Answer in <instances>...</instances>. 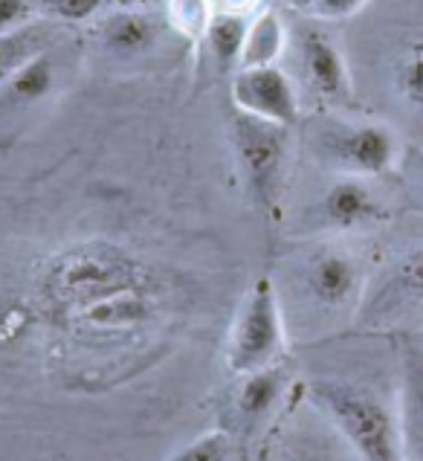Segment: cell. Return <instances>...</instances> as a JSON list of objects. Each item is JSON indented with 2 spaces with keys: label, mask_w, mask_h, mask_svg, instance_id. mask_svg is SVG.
I'll list each match as a JSON object with an SVG mask.
<instances>
[{
  "label": "cell",
  "mask_w": 423,
  "mask_h": 461,
  "mask_svg": "<svg viewBox=\"0 0 423 461\" xmlns=\"http://www.w3.org/2000/svg\"><path fill=\"white\" fill-rule=\"evenodd\" d=\"M290 4H293L296 9H310V6H313V0H290Z\"/></svg>",
  "instance_id": "83f0119b"
},
{
  "label": "cell",
  "mask_w": 423,
  "mask_h": 461,
  "mask_svg": "<svg viewBox=\"0 0 423 461\" xmlns=\"http://www.w3.org/2000/svg\"><path fill=\"white\" fill-rule=\"evenodd\" d=\"M310 398L330 415L363 461H403L400 403L392 410L374 389L330 377L316 380Z\"/></svg>",
  "instance_id": "7a4b0ae2"
},
{
  "label": "cell",
  "mask_w": 423,
  "mask_h": 461,
  "mask_svg": "<svg viewBox=\"0 0 423 461\" xmlns=\"http://www.w3.org/2000/svg\"><path fill=\"white\" fill-rule=\"evenodd\" d=\"M116 9H154L160 4H168V0H111Z\"/></svg>",
  "instance_id": "4316f807"
},
{
  "label": "cell",
  "mask_w": 423,
  "mask_h": 461,
  "mask_svg": "<svg viewBox=\"0 0 423 461\" xmlns=\"http://www.w3.org/2000/svg\"><path fill=\"white\" fill-rule=\"evenodd\" d=\"M365 4L368 0H313L310 12L322 21H342V18L356 15Z\"/></svg>",
  "instance_id": "cb8c5ba5"
},
{
  "label": "cell",
  "mask_w": 423,
  "mask_h": 461,
  "mask_svg": "<svg viewBox=\"0 0 423 461\" xmlns=\"http://www.w3.org/2000/svg\"><path fill=\"white\" fill-rule=\"evenodd\" d=\"M287 142L290 128L258 120V116H249L244 111L232 113V146L238 166H241L247 189L253 194V203L258 209H267V212L279 197L287 163Z\"/></svg>",
  "instance_id": "277c9868"
},
{
  "label": "cell",
  "mask_w": 423,
  "mask_h": 461,
  "mask_svg": "<svg viewBox=\"0 0 423 461\" xmlns=\"http://www.w3.org/2000/svg\"><path fill=\"white\" fill-rule=\"evenodd\" d=\"M47 15L68 21V23H82L87 18H94L102 9L104 0H38Z\"/></svg>",
  "instance_id": "7402d4cb"
},
{
  "label": "cell",
  "mask_w": 423,
  "mask_h": 461,
  "mask_svg": "<svg viewBox=\"0 0 423 461\" xmlns=\"http://www.w3.org/2000/svg\"><path fill=\"white\" fill-rule=\"evenodd\" d=\"M41 287L52 305L70 316L116 294L145 291L148 273L125 249L108 241H85L50 261Z\"/></svg>",
  "instance_id": "6da1fadb"
},
{
  "label": "cell",
  "mask_w": 423,
  "mask_h": 461,
  "mask_svg": "<svg viewBox=\"0 0 423 461\" xmlns=\"http://www.w3.org/2000/svg\"><path fill=\"white\" fill-rule=\"evenodd\" d=\"M320 160L348 177H382L400 160V146L394 131L382 122H342L330 120L316 134Z\"/></svg>",
  "instance_id": "3957f363"
},
{
  "label": "cell",
  "mask_w": 423,
  "mask_h": 461,
  "mask_svg": "<svg viewBox=\"0 0 423 461\" xmlns=\"http://www.w3.org/2000/svg\"><path fill=\"white\" fill-rule=\"evenodd\" d=\"M38 0H0V32L21 30L32 21Z\"/></svg>",
  "instance_id": "603a6c76"
},
{
  "label": "cell",
  "mask_w": 423,
  "mask_h": 461,
  "mask_svg": "<svg viewBox=\"0 0 423 461\" xmlns=\"http://www.w3.org/2000/svg\"><path fill=\"white\" fill-rule=\"evenodd\" d=\"M44 30L26 23L21 30L0 32V85H6L26 61L44 52Z\"/></svg>",
  "instance_id": "d6986e66"
},
{
  "label": "cell",
  "mask_w": 423,
  "mask_h": 461,
  "mask_svg": "<svg viewBox=\"0 0 423 461\" xmlns=\"http://www.w3.org/2000/svg\"><path fill=\"white\" fill-rule=\"evenodd\" d=\"M299 56L305 82L316 96L325 102H346L351 96L348 64L330 35L322 30H305L299 41Z\"/></svg>",
  "instance_id": "30bf717a"
},
{
  "label": "cell",
  "mask_w": 423,
  "mask_h": 461,
  "mask_svg": "<svg viewBox=\"0 0 423 461\" xmlns=\"http://www.w3.org/2000/svg\"><path fill=\"white\" fill-rule=\"evenodd\" d=\"M284 386V372L279 366H267L258 368V372H249L247 380L238 392V410L244 418H261L273 410V403L279 401Z\"/></svg>",
  "instance_id": "e0dca14e"
},
{
  "label": "cell",
  "mask_w": 423,
  "mask_h": 461,
  "mask_svg": "<svg viewBox=\"0 0 423 461\" xmlns=\"http://www.w3.org/2000/svg\"><path fill=\"white\" fill-rule=\"evenodd\" d=\"M160 23L148 15V9H116L99 26L102 44L113 56H140L154 47Z\"/></svg>",
  "instance_id": "7c38bea8"
},
{
  "label": "cell",
  "mask_w": 423,
  "mask_h": 461,
  "mask_svg": "<svg viewBox=\"0 0 423 461\" xmlns=\"http://www.w3.org/2000/svg\"><path fill=\"white\" fill-rule=\"evenodd\" d=\"M232 104L258 120L293 128L299 122V96L293 82L270 64V68H241L232 78Z\"/></svg>",
  "instance_id": "52a82bcc"
},
{
  "label": "cell",
  "mask_w": 423,
  "mask_h": 461,
  "mask_svg": "<svg viewBox=\"0 0 423 461\" xmlns=\"http://www.w3.org/2000/svg\"><path fill=\"white\" fill-rule=\"evenodd\" d=\"M305 291L313 305L325 311H342L354 305L363 291V267L351 249L322 247L305 265Z\"/></svg>",
  "instance_id": "9c48e42d"
},
{
  "label": "cell",
  "mask_w": 423,
  "mask_h": 461,
  "mask_svg": "<svg viewBox=\"0 0 423 461\" xmlns=\"http://www.w3.org/2000/svg\"><path fill=\"white\" fill-rule=\"evenodd\" d=\"M420 346H423V325H420Z\"/></svg>",
  "instance_id": "f1b7e54d"
},
{
  "label": "cell",
  "mask_w": 423,
  "mask_h": 461,
  "mask_svg": "<svg viewBox=\"0 0 423 461\" xmlns=\"http://www.w3.org/2000/svg\"><path fill=\"white\" fill-rule=\"evenodd\" d=\"M215 15V0H168V21L171 26L197 41L206 35V26Z\"/></svg>",
  "instance_id": "ffe728a7"
},
{
  "label": "cell",
  "mask_w": 423,
  "mask_h": 461,
  "mask_svg": "<svg viewBox=\"0 0 423 461\" xmlns=\"http://www.w3.org/2000/svg\"><path fill=\"white\" fill-rule=\"evenodd\" d=\"M365 320L377 328L420 320L423 325V244L409 247L380 276L372 296L365 299Z\"/></svg>",
  "instance_id": "8992f818"
},
{
  "label": "cell",
  "mask_w": 423,
  "mask_h": 461,
  "mask_svg": "<svg viewBox=\"0 0 423 461\" xmlns=\"http://www.w3.org/2000/svg\"><path fill=\"white\" fill-rule=\"evenodd\" d=\"M247 30H249L247 15H238V12H227V9H215V15H212L203 38L209 44L212 59L218 61L220 70H230L232 64H241Z\"/></svg>",
  "instance_id": "9a60e30c"
},
{
  "label": "cell",
  "mask_w": 423,
  "mask_h": 461,
  "mask_svg": "<svg viewBox=\"0 0 423 461\" xmlns=\"http://www.w3.org/2000/svg\"><path fill=\"white\" fill-rule=\"evenodd\" d=\"M392 90L406 111L423 116V38L406 41L392 61Z\"/></svg>",
  "instance_id": "5bb4252c"
},
{
  "label": "cell",
  "mask_w": 423,
  "mask_h": 461,
  "mask_svg": "<svg viewBox=\"0 0 423 461\" xmlns=\"http://www.w3.org/2000/svg\"><path fill=\"white\" fill-rule=\"evenodd\" d=\"M148 313H151V302H148V287H145V291H128L104 302H96V305L70 313V320L90 328H102V331H119V328L140 325Z\"/></svg>",
  "instance_id": "4fadbf2b"
},
{
  "label": "cell",
  "mask_w": 423,
  "mask_h": 461,
  "mask_svg": "<svg viewBox=\"0 0 423 461\" xmlns=\"http://www.w3.org/2000/svg\"><path fill=\"white\" fill-rule=\"evenodd\" d=\"M52 85H56V64H52L50 52L44 50V52H38V56H32L15 76L9 78L6 90L15 102L32 104V102H41L44 96H50Z\"/></svg>",
  "instance_id": "ac0fdd59"
},
{
  "label": "cell",
  "mask_w": 423,
  "mask_h": 461,
  "mask_svg": "<svg viewBox=\"0 0 423 461\" xmlns=\"http://www.w3.org/2000/svg\"><path fill=\"white\" fill-rule=\"evenodd\" d=\"M400 436H403V458L423 461V348H412L403 354Z\"/></svg>",
  "instance_id": "8fae6325"
},
{
  "label": "cell",
  "mask_w": 423,
  "mask_h": 461,
  "mask_svg": "<svg viewBox=\"0 0 423 461\" xmlns=\"http://www.w3.org/2000/svg\"><path fill=\"white\" fill-rule=\"evenodd\" d=\"M284 23L275 12H258V15L249 21L247 30V41L241 52V68H270L275 59L282 56L284 50Z\"/></svg>",
  "instance_id": "2e32d148"
},
{
  "label": "cell",
  "mask_w": 423,
  "mask_h": 461,
  "mask_svg": "<svg viewBox=\"0 0 423 461\" xmlns=\"http://www.w3.org/2000/svg\"><path fill=\"white\" fill-rule=\"evenodd\" d=\"M230 456V438L223 432H206L197 441H192L189 447L171 458V461H227Z\"/></svg>",
  "instance_id": "44dd1931"
},
{
  "label": "cell",
  "mask_w": 423,
  "mask_h": 461,
  "mask_svg": "<svg viewBox=\"0 0 423 461\" xmlns=\"http://www.w3.org/2000/svg\"><path fill=\"white\" fill-rule=\"evenodd\" d=\"M218 9H227V12H238V15H249L258 0H215Z\"/></svg>",
  "instance_id": "484cf974"
},
{
  "label": "cell",
  "mask_w": 423,
  "mask_h": 461,
  "mask_svg": "<svg viewBox=\"0 0 423 461\" xmlns=\"http://www.w3.org/2000/svg\"><path fill=\"white\" fill-rule=\"evenodd\" d=\"M316 218H320L325 230L354 232L382 223L389 218V206L372 183H368V177L339 175L322 192L320 203H316Z\"/></svg>",
  "instance_id": "ba28073f"
},
{
  "label": "cell",
  "mask_w": 423,
  "mask_h": 461,
  "mask_svg": "<svg viewBox=\"0 0 423 461\" xmlns=\"http://www.w3.org/2000/svg\"><path fill=\"white\" fill-rule=\"evenodd\" d=\"M406 183L412 189L418 206L423 209V146L409 151V160H406Z\"/></svg>",
  "instance_id": "d4e9b609"
},
{
  "label": "cell",
  "mask_w": 423,
  "mask_h": 461,
  "mask_svg": "<svg viewBox=\"0 0 423 461\" xmlns=\"http://www.w3.org/2000/svg\"><path fill=\"white\" fill-rule=\"evenodd\" d=\"M284 351V325L273 282L264 276L247 294V302L238 313L230 334L227 363L235 375H249L258 368L275 366Z\"/></svg>",
  "instance_id": "5b68a950"
}]
</instances>
